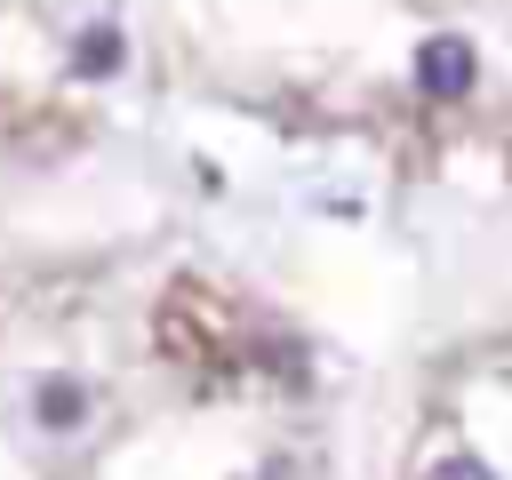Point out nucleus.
Listing matches in <instances>:
<instances>
[{"mask_svg": "<svg viewBox=\"0 0 512 480\" xmlns=\"http://www.w3.org/2000/svg\"><path fill=\"white\" fill-rule=\"evenodd\" d=\"M416 80H424L432 96H464V88H472V56H464V40H432V48L416 56Z\"/></svg>", "mask_w": 512, "mask_h": 480, "instance_id": "1", "label": "nucleus"}, {"mask_svg": "<svg viewBox=\"0 0 512 480\" xmlns=\"http://www.w3.org/2000/svg\"><path fill=\"white\" fill-rule=\"evenodd\" d=\"M40 408H48V416H56V432H64V424L80 416V384H48V392H40Z\"/></svg>", "mask_w": 512, "mask_h": 480, "instance_id": "2", "label": "nucleus"}, {"mask_svg": "<svg viewBox=\"0 0 512 480\" xmlns=\"http://www.w3.org/2000/svg\"><path fill=\"white\" fill-rule=\"evenodd\" d=\"M112 64H120L112 32H88V48H80V72H112Z\"/></svg>", "mask_w": 512, "mask_h": 480, "instance_id": "3", "label": "nucleus"}]
</instances>
